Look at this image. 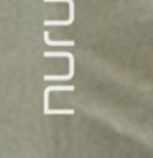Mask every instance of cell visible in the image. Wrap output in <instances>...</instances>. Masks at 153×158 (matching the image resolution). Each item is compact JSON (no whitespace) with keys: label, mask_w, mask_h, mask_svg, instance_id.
I'll return each mask as SVG.
<instances>
[{"label":"cell","mask_w":153,"mask_h":158,"mask_svg":"<svg viewBox=\"0 0 153 158\" xmlns=\"http://www.w3.org/2000/svg\"><path fill=\"white\" fill-rule=\"evenodd\" d=\"M54 91H74V86H49L44 89V109H48L49 106V94Z\"/></svg>","instance_id":"1"},{"label":"cell","mask_w":153,"mask_h":158,"mask_svg":"<svg viewBox=\"0 0 153 158\" xmlns=\"http://www.w3.org/2000/svg\"><path fill=\"white\" fill-rule=\"evenodd\" d=\"M43 38H44V43L49 44V46H72V44H74L72 40H63V41H58V40H49V33L48 31L43 33Z\"/></svg>","instance_id":"2"},{"label":"cell","mask_w":153,"mask_h":158,"mask_svg":"<svg viewBox=\"0 0 153 158\" xmlns=\"http://www.w3.org/2000/svg\"><path fill=\"white\" fill-rule=\"evenodd\" d=\"M46 115H58V114H68V115H72L74 110L72 109H48V110H44Z\"/></svg>","instance_id":"3"}]
</instances>
